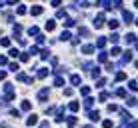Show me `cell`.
<instances>
[{"mask_svg": "<svg viewBox=\"0 0 138 128\" xmlns=\"http://www.w3.org/2000/svg\"><path fill=\"white\" fill-rule=\"evenodd\" d=\"M90 118H92V120H98V118H100V114H98V112H90Z\"/></svg>", "mask_w": 138, "mask_h": 128, "instance_id": "cell-6", "label": "cell"}, {"mask_svg": "<svg viewBox=\"0 0 138 128\" xmlns=\"http://www.w3.org/2000/svg\"><path fill=\"white\" fill-rule=\"evenodd\" d=\"M40 128H48V124H46V122H44V124H42V126H40Z\"/></svg>", "mask_w": 138, "mask_h": 128, "instance_id": "cell-11", "label": "cell"}, {"mask_svg": "<svg viewBox=\"0 0 138 128\" xmlns=\"http://www.w3.org/2000/svg\"><path fill=\"white\" fill-rule=\"evenodd\" d=\"M46 30H54V22H52V20H48V22H46Z\"/></svg>", "mask_w": 138, "mask_h": 128, "instance_id": "cell-2", "label": "cell"}, {"mask_svg": "<svg viewBox=\"0 0 138 128\" xmlns=\"http://www.w3.org/2000/svg\"><path fill=\"white\" fill-rule=\"evenodd\" d=\"M40 12H42L40 6H34V8H32V14H40Z\"/></svg>", "mask_w": 138, "mask_h": 128, "instance_id": "cell-4", "label": "cell"}, {"mask_svg": "<svg viewBox=\"0 0 138 128\" xmlns=\"http://www.w3.org/2000/svg\"><path fill=\"white\" fill-rule=\"evenodd\" d=\"M136 8H138V0H136Z\"/></svg>", "mask_w": 138, "mask_h": 128, "instance_id": "cell-12", "label": "cell"}, {"mask_svg": "<svg viewBox=\"0 0 138 128\" xmlns=\"http://www.w3.org/2000/svg\"><path fill=\"white\" fill-rule=\"evenodd\" d=\"M0 44H2V46H8L10 42H8V38H2V40H0Z\"/></svg>", "mask_w": 138, "mask_h": 128, "instance_id": "cell-10", "label": "cell"}, {"mask_svg": "<svg viewBox=\"0 0 138 128\" xmlns=\"http://www.w3.org/2000/svg\"><path fill=\"white\" fill-rule=\"evenodd\" d=\"M108 26H110V28H116V26H118V20H110V22H108Z\"/></svg>", "mask_w": 138, "mask_h": 128, "instance_id": "cell-5", "label": "cell"}, {"mask_svg": "<svg viewBox=\"0 0 138 128\" xmlns=\"http://www.w3.org/2000/svg\"><path fill=\"white\" fill-rule=\"evenodd\" d=\"M136 24H138V20H136Z\"/></svg>", "mask_w": 138, "mask_h": 128, "instance_id": "cell-13", "label": "cell"}, {"mask_svg": "<svg viewBox=\"0 0 138 128\" xmlns=\"http://www.w3.org/2000/svg\"><path fill=\"white\" fill-rule=\"evenodd\" d=\"M76 124V120H74V116H70V118H68V126H74Z\"/></svg>", "mask_w": 138, "mask_h": 128, "instance_id": "cell-8", "label": "cell"}, {"mask_svg": "<svg viewBox=\"0 0 138 128\" xmlns=\"http://www.w3.org/2000/svg\"><path fill=\"white\" fill-rule=\"evenodd\" d=\"M82 50H84L86 54H88V52H92V50H94V46H84V48H82Z\"/></svg>", "mask_w": 138, "mask_h": 128, "instance_id": "cell-7", "label": "cell"}, {"mask_svg": "<svg viewBox=\"0 0 138 128\" xmlns=\"http://www.w3.org/2000/svg\"><path fill=\"white\" fill-rule=\"evenodd\" d=\"M80 82V76H72V84H78Z\"/></svg>", "mask_w": 138, "mask_h": 128, "instance_id": "cell-9", "label": "cell"}, {"mask_svg": "<svg viewBox=\"0 0 138 128\" xmlns=\"http://www.w3.org/2000/svg\"><path fill=\"white\" fill-rule=\"evenodd\" d=\"M122 16H124L126 22H130V20H132V14H130V12H122Z\"/></svg>", "mask_w": 138, "mask_h": 128, "instance_id": "cell-1", "label": "cell"}, {"mask_svg": "<svg viewBox=\"0 0 138 128\" xmlns=\"http://www.w3.org/2000/svg\"><path fill=\"white\" fill-rule=\"evenodd\" d=\"M32 124H36V116H34V114L28 118V126H32Z\"/></svg>", "mask_w": 138, "mask_h": 128, "instance_id": "cell-3", "label": "cell"}]
</instances>
